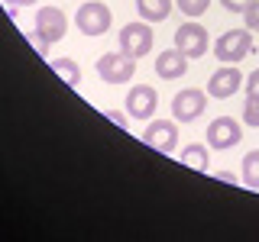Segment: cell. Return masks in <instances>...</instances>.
Segmentation results:
<instances>
[{
  "label": "cell",
  "mask_w": 259,
  "mask_h": 242,
  "mask_svg": "<svg viewBox=\"0 0 259 242\" xmlns=\"http://www.w3.org/2000/svg\"><path fill=\"white\" fill-rule=\"evenodd\" d=\"M4 4H10V10H20V7H32L36 0H4Z\"/></svg>",
  "instance_id": "cb8c5ba5"
},
{
  "label": "cell",
  "mask_w": 259,
  "mask_h": 242,
  "mask_svg": "<svg viewBox=\"0 0 259 242\" xmlns=\"http://www.w3.org/2000/svg\"><path fill=\"white\" fill-rule=\"evenodd\" d=\"M207 29L201 26V23H194V20H188V23H182V26L175 29V48L182 55H188V58H201V55L207 52Z\"/></svg>",
  "instance_id": "8992f818"
},
{
  "label": "cell",
  "mask_w": 259,
  "mask_h": 242,
  "mask_svg": "<svg viewBox=\"0 0 259 242\" xmlns=\"http://www.w3.org/2000/svg\"><path fill=\"white\" fill-rule=\"evenodd\" d=\"M26 42H29L32 48H36V52H39V55H42V58H49V42H46V39H42V36H39V32H36V29H32V32H26Z\"/></svg>",
  "instance_id": "d6986e66"
},
{
  "label": "cell",
  "mask_w": 259,
  "mask_h": 242,
  "mask_svg": "<svg viewBox=\"0 0 259 242\" xmlns=\"http://www.w3.org/2000/svg\"><path fill=\"white\" fill-rule=\"evenodd\" d=\"M97 75L107 84H126L136 75V58H130L126 52H104L97 58Z\"/></svg>",
  "instance_id": "277c9868"
},
{
  "label": "cell",
  "mask_w": 259,
  "mask_h": 242,
  "mask_svg": "<svg viewBox=\"0 0 259 242\" xmlns=\"http://www.w3.org/2000/svg\"><path fill=\"white\" fill-rule=\"evenodd\" d=\"M152 42H156V36H152V23H126L123 29H120V52H126L130 58H143V55L152 52Z\"/></svg>",
  "instance_id": "7a4b0ae2"
},
{
  "label": "cell",
  "mask_w": 259,
  "mask_h": 242,
  "mask_svg": "<svg viewBox=\"0 0 259 242\" xmlns=\"http://www.w3.org/2000/svg\"><path fill=\"white\" fill-rule=\"evenodd\" d=\"M204 107H207V94L198 91V87H185L172 97V116L178 123H194L204 113Z\"/></svg>",
  "instance_id": "52a82bcc"
},
{
  "label": "cell",
  "mask_w": 259,
  "mask_h": 242,
  "mask_svg": "<svg viewBox=\"0 0 259 242\" xmlns=\"http://www.w3.org/2000/svg\"><path fill=\"white\" fill-rule=\"evenodd\" d=\"M156 110H159V94L152 91L149 84L130 87V94H126V113L130 116L133 119H152Z\"/></svg>",
  "instance_id": "ba28073f"
},
{
  "label": "cell",
  "mask_w": 259,
  "mask_h": 242,
  "mask_svg": "<svg viewBox=\"0 0 259 242\" xmlns=\"http://www.w3.org/2000/svg\"><path fill=\"white\" fill-rule=\"evenodd\" d=\"M240 139H243V126L233 116L210 119V126H207V145L210 149H230V145H240Z\"/></svg>",
  "instance_id": "9c48e42d"
},
{
  "label": "cell",
  "mask_w": 259,
  "mask_h": 242,
  "mask_svg": "<svg viewBox=\"0 0 259 242\" xmlns=\"http://www.w3.org/2000/svg\"><path fill=\"white\" fill-rule=\"evenodd\" d=\"M175 4H178V10H182L185 16H204L210 0H175Z\"/></svg>",
  "instance_id": "ac0fdd59"
},
{
  "label": "cell",
  "mask_w": 259,
  "mask_h": 242,
  "mask_svg": "<svg viewBox=\"0 0 259 242\" xmlns=\"http://www.w3.org/2000/svg\"><path fill=\"white\" fill-rule=\"evenodd\" d=\"M243 123L259 129V97L256 94H246V100H243Z\"/></svg>",
  "instance_id": "e0dca14e"
},
{
  "label": "cell",
  "mask_w": 259,
  "mask_h": 242,
  "mask_svg": "<svg viewBox=\"0 0 259 242\" xmlns=\"http://www.w3.org/2000/svg\"><path fill=\"white\" fill-rule=\"evenodd\" d=\"M240 84H243L240 68H217L207 81V94L217 97V100H227V97H233L240 91Z\"/></svg>",
  "instance_id": "8fae6325"
},
{
  "label": "cell",
  "mask_w": 259,
  "mask_h": 242,
  "mask_svg": "<svg viewBox=\"0 0 259 242\" xmlns=\"http://www.w3.org/2000/svg\"><path fill=\"white\" fill-rule=\"evenodd\" d=\"M221 4H224V7H227L230 13H246L249 7L256 4V0H221Z\"/></svg>",
  "instance_id": "44dd1931"
},
{
  "label": "cell",
  "mask_w": 259,
  "mask_h": 242,
  "mask_svg": "<svg viewBox=\"0 0 259 242\" xmlns=\"http://www.w3.org/2000/svg\"><path fill=\"white\" fill-rule=\"evenodd\" d=\"M136 13L146 23H162L172 13V0H136Z\"/></svg>",
  "instance_id": "4fadbf2b"
},
{
  "label": "cell",
  "mask_w": 259,
  "mask_h": 242,
  "mask_svg": "<svg viewBox=\"0 0 259 242\" xmlns=\"http://www.w3.org/2000/svg\"><path fill=\"white\" fill-rule=\"evenodd\" d=\"M182 165H188L194 168V171H210V158H207V145H198V142H191V145H185L182 149Z\"/></svg>",
  "instance_id": "5bb4252c"
},
{
  "label": "cell",
  "mask_w": 259,
  "mask_h": 242,
  "mask_svg": "<svg viewBox=\"0 0 259 242\" xmlns=\"http://www.w3.org/2000/svg\"><path fill=\"white\" fill-rule=\"evenodd\" d=\"M143 142L149 149L162 152V155H172L175 145H178V119H152L149 126L143 129Z\"/></svg>",
  "instance_id": "5b68a950"
},
{
  "label": "cell",
  "mask_w": 259,
  "mask_h": 242,
  "mask_svg": "<svg viewBox=\"0 0 259 242\" xmlns=\"http://www.w3.org/2000/svg\"><path fill=\"white\" fill-rule=\"evenodd\" d=\"M246 94H256V97H259V68L246 78Z\"/></svg>",
  "instance_id": "603a6c76"
},
{
  "label": "cell",
  "mask_w": 259,
  "mask_h": 242,
  "mask_svg": "<svg viewBox=\"0 0 259 242\" xmlns=\"http://www.w3.org/2000/svg\"><path fill=\"white\" fill-rule=\"evenodd\" d=\"M49 68H52L68 87H81V68H78V62H71V58H52V62H49Z\"/></svg>",
  "instance_id": "9a60e30c"
},
{
  "label": "cell",
  "mask_w": 259,
  "mask_h": 242,
  "mask_svg": "<svg viewBox=\"0 0 259 242\" xmlns=\"http://www.w3.org/2000/svg\"><path fill=\"white\" fill-rule=\"evenodd\" d=\"M78 29L84 32V36H104V32L110 29L113 23V13L107 4H101V0H84V4L78 7V16H75Z\"/></svg>",
  "instance_id": "3957f363"
},
{
  "label": "cell",
  "mask_w": 259,
  "mask_h": 242,
  "mask_svg": "<svg viewBox=\"0 0 259 242\" xmlns=\"http://www.w3.org/2000/svg\"><path fill=\"white\" fill-rule=\"evenodd\" d=\"M65 29H68V20L59 7H39L36 13V32L46 39V42H62Z\"/></svg>",
  "instance_id": "30bf717a"
},
{
  "label": "cell",
  "mask_w": 259,
  "mask_h": 242,
  "mask_svg": "<svg viewBox=\"0 0 259 242\" xmlns=\"http://www.w3.org/2000/svg\"><path fill=\"white\" fill-rule=\"evenodd\" d=\"M104 116H107L110 123H117L120 129H130V119H126V116H123L120 110H104Z\"/></svg>",
  "instance_id": "7402d4cb"
},
{
  "label": "cell",
  "mask_w": 259,
  "mask_h": 242,
  "mask_svg": "<svg viewBox=\"0 0 259 242\" xmlns=\"http://www.w3.org/2000/svg\"><path fill=\"white\" fill-rule=\"evenodd\" d=\"M243 184H246L249 191H259V149H253V152H246L243 155Z\"/></svg>",
  "instance_id": "2e32d148"
},
{
  "label": "cell",
  "mask_w": 259,
  "mask_h": 242,
  "mask_svg": "<svg viewBox=\"0 0 259 242\" xmlns=\"http://www.w3.org/2000/svg\"><path fill=\"white\" fill-rule=\"evenodd\" d=\"M188 71V55H182L178 48H165L156 55V75L162 81H175Z\"/></svg>",
  "instance_id": "7c38bea8"
},
{
  "label": "cell",
  "mask_w": 259,
  "mask_h": 242,
  "mask_svg": "<svg viewBox=\"0 0 259 242\" xmlns=\"http://www.w3.org/2000/svg\"><path fill=\"white\" fill-rule=\"evenodd\" d=\"M249 52H253V32L249 29H227L214 42V55H217V62H224V65H237V62L246 58Z\"/></svg>",
  "instance_id": "6da1fadb"
},
{
  "label": "cell",
  "mask_w": 259,
  "mask_h": 242,
  "mask_svg": "<svg viewBox=\"0 0 259 242\" xmlns=\"http://www.w3.org/2000/svg\"><path fill=\"white\" fill-rule=\"evenodd\" d=\"M243 23H246V29H249V32H259V0H256L253 7H249L246 13H243Z\"/></svg>",
  "instance_id": "ffe728a7"
}]
</instances>
